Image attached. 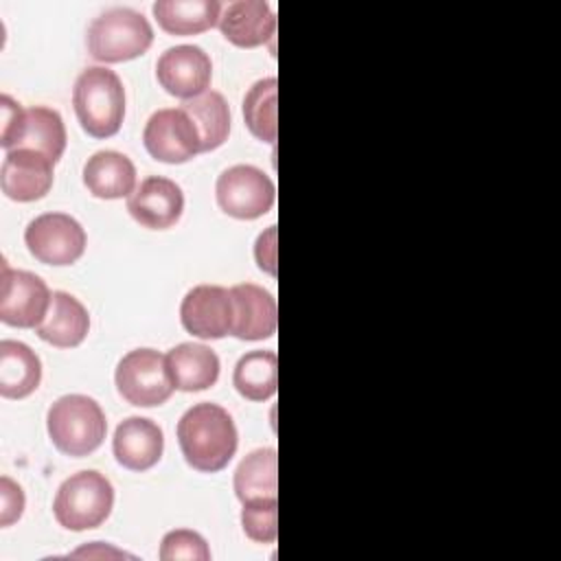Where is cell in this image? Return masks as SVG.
Wrapping results in <instances>:
<instances>
[{
	"label": "cell",
	"mask_w": 561,
	"mask_h": 561,
	"mask_svg": "<svg viewBox=\"0 0 561 561\" xmlns=\"http://www.w3.org/2000/svg\"><path fill=\"white\" fill-rule=\"evenodd\" d=\"M276 77H267L256 81L243 96V121L250 134L263 142H274L278 134L276 125Z\"/></svg>",
	"instance_id": "27"
},
{
	"label": "cell",
	"mask_w": 561,
	"mask_h": 561,
	"mask_svg": "<svg viewBox=\"0 0 561 561\" xmlns=\"http://www.w3.org/2000/svg\"><path fill=\"white\" fill-rule=\"evenodd\" d=\"M221 4L217 0H158L151 11L158 26L169 35H197L219 24Z\"/></svg>",
	"instance_id": "22"
},
{
	"label": "cell",
	"mask_w": 561,
	"mask_h": 561,
	"mask_svg": "<svg viewBox=\"0 0 561 561\" xmlns=\"http://www.w3.org/2000/svg\"><path fill=\"white\" fill-rule=\"evenodd\" d=\"M234 390L250 401H265L278 388V357L274 351H250L239 357L232 373Z\"/></svg>",
	"instance_id": "26"
},
{
	"label": "cell",
	"mask_w": 561,
	"mask_h": 561,
	"mask_svg": "<svg viewBox=\"0 0 561 561\" xmlns=\"http://www.w3.org/2000/svg\"><path fill=\"white\" fill-rule=\"evenodd\" d=\"M112 506V482L103 473L85 469L61 482L53 502V513L59 526L79 533L99 528L110 517Z\"/></svg>",
	"instance_id": "4"
},
{
	"label": "cell",
	"mask_w": 561,
	"mask_h": 561,
	"mask_svg": "<svg viewBox=\"0 0 561 561\" xmlns=\"http://www.w3.org/2000/svg\"><path fill=\"white\" fill-rule=\"evenodd\" d=\"M254 259L263 272L276 276V226H270L259 234L254 243Z\"/></svg>",
	"instance_id": "32"
},
{
	"label": "cell",
	"mask_w": 561,
	"mask_h": 561,
	"mask_svg": "<svg viewBox=\"0 0 561 561\" xmlns=\"http://www.w3.org/2000/svg\"><path fill=\"white\" fill-rule=\"evenodd\" d=\"M142 142L147 153L167 164H182L202 153L195 123L182 107H164L149 116Z\"/></svg>",
	"instance_id": "10"
},
{
	"label": "cell",
	"mask_w": 561,
	"mask_h": 561,
	"mask_svg": "<svg viewBox=\"0 0 561 561\" xmlns=\"http://www.w3.org/2000/svg\"><path fill=\"white\" fill-rule=\"evenodd\" d=\"M188 118L195 123L202 151L219 149L230 134V107L221 92L206 90L204 94L182 101L180 105Z\"/></svg>",
	"instance_id": "25"
},
{
	"label": "cell",
	"mask_w": 561,
	"mask_h": 561,
	"mask_svg": "<svg viewBox=\"0 0 561 561\" xmlns=\"http://www.w3.org/2000/svg\"><path fill=\"white\" fill-rule=\"evenodd\" d=\"M184 210L182 188L162 175L145 178L127 197V213L149 230L173 228Z\"/></svg>",
	"instance_id": "13"
},
{
	"label": "cell",
	"mask_w": 561,
	"mask_h": 561,
	"mask_svg": "<svg viewBox=\"0 0 561 561\" xmlns=\"http://www.w3.org/2000/svg\"><path fill=\"white\" fill-rule=\"evenodd\" d=\"M215 197L226 215L252 221L272 210L276 188L270 175L261 169L252 164H234L217 178Z\"/></svg>",
	"instance_id": "7"
},
{
	"label": "cell",
	"mask_w": 561,
	"mask_h": 561,
	"mask_svg": "<svg viewBox=\"0 0 561 561\" xmlns=\"http://www.w3.org/2000/svg\"><path fill=\"white\" fill-rule=\"evenodd\" d=\"M167 366L175 390L199 392L217 383L219 357L206 344L182 342L167 353Z\"/></svg>",
	"instance_id": "20"
},
{
	"label": "cell",
	"mask_w": 561,
	"mask_h": 561,
	"mask_svg": "<svg viewBox=\"0 0 561 561\" xmlns=\"http://www.w3.org/2000/svg\"><path fill=\"white\" fill-rule=\"evenodd\" d=\"M90 331L88 309L68 291H53L50 307L35 329L39 340L57 346V348H75L79 346Z\"/></svg>",
	"instance_id": "18"
},
{
	"label": "cell",
	"mask_w": 561,
	"mask_h": 561,
	"mask_svg": "<svg viewBox=\"0 0 561 561\" xmlns=\"http://www.w3.org/2000/svg\"><path fill=\"white\" fill-rule=\"evenodd\" d=\"M48 285L33 272L11 270L2 261L0 278V320L18 329H37L50 307Z\"/></svg>",
	"instance_id": "9"
},
{
	"label": "cell",
	"mask_w": 561,
	"mask_h": 561,
	"mask_svg": "<svg viewBox=\"0 0 561 561\" xmlns=\"http://www.w3.org/2000/svg\"><path fill=\"white\" fill-rule=\"evenodd\" d=\"M182 327L202 340H221L232 333L234 302L221 285H197L186 291L180 305Z\"/></svg>",
	"instance_id": "11"
},
{
	"label": "cell",
	"mask_w": 561,
	"mask_h": 561,
	"mask_svg": "<svg viewBox=\"0 0 561 561\" xmlns=\"http://www.w3.org/2000/svg\"><path fill=\"white\" fill-rule=\"evenodd\" d=\"M241 528L259 543H272L278 535V500H256L241 504Z\"/></svg>",
	"instance_id": "28"
},
{
	"label": "cell",
	"mask_w": 561,
	"mask_h": 561,
	"mask_svg": "<svg viewBox=\"0 0 561 561\" xmlns=\"http://www.w3.org/2000/svg\"><path fill=\"white\" fill-rule=\"evenodd\" d=\"M219 31L239 48H256L274 37L276 15L265 0H237L221 9Z\"/></svg>",
	"instance_id": "17"
},
{
	"label": "cell",
	"mask_w": 561,
	"mask_h": 561,
	"mask_svg": "<svg viewBox=\"0 0 561 561\" xmlns=\"http://www.w3.org/2000/svg\"><path fill=\"white\" fill-rule=\"evenodd\" d=\"M72 107L88 136L110 138L118 134L125 118V88L121 77L103 66L85 68L75 81Z\"/></svg>",
	"instance_id": "2"
},
{
	"label": "cell",
	"mask_w": 561,
	"mask_h": 561,
	"mask_svg": "<svg viewBox=\"0 0 561 561\" xmlns=\"http://www.w3.org/2000/svg\"><path fill=\"white\" fill-rule=\"evenodd\" d=\"M0 112H2V129H0V145L2 149L11 151L15 147V140L20 136L22 123H24V107L13 101L9 94L0 96Z\"/></svg>",
	"instance_id": "31"
},
{
	"label": "cell",
	"mask_w": 561,
	"mask_h": 561,
	"mask_svg": "<svg viewBox=\"0 0 561 561\" xmlns=\"http://www.w3.org/2000/svg\"><path fill=\"white\" fill-rule=\"evenodd\" d=\"M112 451L121 467L129 471H147L162 458L164 434L158 423L145 416H129L118 423Z\"/></svg>",
	"instance_id": "15"
},
{
	"label": "cell",
	"mask_w": 561,
	"mask_h": 561,
	"mask_svg": "<svg viewBox=\"0 0 561 561\" xmlns=\"http://www.w3.org/2000/svg\"><path fill=\"white\" fill-rule=\"evenodd\" d=\"M13 149H33L57 164L66 149V125L61 114L44 105L28 107Z\"/></svg>",
	"instance_id": "23"
},
{
	"label": "cell",
	"mask_w": 561,
	"mask_h": 561,
	"mask_svg": "<svg viewBox=\"0 0 561 561\" xmlns=\"http://www.w3.org/2000/svg\"><path fill=\"white\" fill-rule=\"evenodd\" d=\"M24 491L22 486L11 480L9 476L0 478V526L7 528L15 524L24 513Z\"/></svg>",
	"instance_id": "30"
},
{
	"label": "cell",
	"mask_w": 561,
	"mask_h": 561,
	"mask_svg": "<svg viewBox=\"0 0 561 561\" xmlns=\"http://www.w3.org/2000/svg\"><path fill=\"white\" fill-rule=\"evenodd\" d=\"M175 434L186 465L202 473H217L226 469L239 445L232 416L228 410L210 401L188 408L180 416Z\"/></svg>",
	"instance_id": "1"
},
{
	"label": "cell",
	"mask_w": 561,
	"mask_h": 561,
	"mask_svg": "<svg viewBox=\"0 0 561 561\" xmlns=\"http://www.w3.org/2000/svg\"><path fill=\"white\" fill-rule=\"evenodd\" d=\"M153 31L149 20L127 7L110 9L92 20L88 28V50L103 64L136 59L149 50Z\"/></svg>",
	"instance_id": "5"
},
{
	"label": "cell",
	"mask_w": 561,
	"mask_h": 561,
	"mask_svg": "<svg viewBox=\"0 0 561 561\" xmlns=\"http://www.w3.org/2000/svg\"><path fill=\"white\" fill-rule=\"evenodd\" d=\"M234 495L241 504L276 497L278 491V456L274 447L250 451L234 469Z\"/></svg>",
	"instance_id": "24"
},
{
	"label": "cell",
	"mask_w": 561,
	"mask_h": 561,
	"mask_svg": "<svg viewBox=\"0 0 561 561\" xmlns=\"http://www.w3.org/2000/svg\"><path fill=\"white\" fill-rule=\"evenodd\" d=\"M83 226L66 213H44L35 217L24 232V243L39 263L72 265L85 252Z\"/></svg>",
	"instance_id": "8"
},
{
	"label": "cell",
	"mask_w": 561,
	"mask_h": 561,
	"mask_svg": "<svg viewBox=\"0 0 561 561\" xmlns=\"http://www.w3.org/2000/svg\"><path fill=\"white\" fill-rule=\"evenodd\" d=\"M230 294L234 302V320L230 335L256 342L272 337L276 333L278 307L267 289L254 283H239L230 287Z\"/></svg>",
	"instance_id": "16"
},
{
	"label": "cell",
	"mask_w": 561,
	"mask_h": 561,
	"mask_svg": "<svg viewBox=\"0 0 561 561\" xmlns=\"http://www.w3.org/2000/svg\"><path fill=\"white\" fill-rule=\"evenodd\" d=\"M46 430L61 454L83 458L101 447L107 421L92 397L64 394L48 408Z\"/></svg>",
	"instance_id": "3"
},
{
	"label": "cell",
	"mask_w": 561,
	"mask_h": 561,
	"mask_svg": "<svg viewBox=\"0 0 561 561\" xmlns=\"http://www.w3.org/2000/svg\"><path fill=\"white\" fill-rule=\"evenodd\" d=\"M53 162L33 149L7 151L0 167L2 193L13 202L42 199L53 186Z\"/></svg>",
	"instance_id": "14"
},
{
	"label": "cell",
	"mask_w": 561,
	"mask_h": 561,
	"mask_svg": "<svg viewBox=\"0 0 561 561\" xmlns=\"http://www.w3.org/2000/svg\"><path fill=\"white\" fill-rule=\"evenodd\" d=\"M158 557L162 561H208L210 548L199 533L175 528L162 537Z\"/></svg>",
	"instance_id": "29"
},
{
	"label": "cell",
	"mask_w": 561,
	"mask_h": 561,
	"mask_svg": "<svg viewBox=\"0 0 561 561\" xmlns=\"http://www.w3.org/2000/svg\"><path fill=\"white\" fill-rule=\"evenodd\" d=\"M83 184L99 199L129 197L136 188V167L118 151H96L83 164Z\"/></svg>",
	"instance_id": "19"
},
{
	"label": "cell",
	"mask_w": 561,
	"mask_h": 561,
	"mask_svg": "<svg viewBox=\"0 0 561 561\" xmlns=\"http://www.w3.org/2000/svg\"><path fill=\"white\" fill-rule=\"evenodd\" d=\"M42 381V362L37 353L18 340L0 342V394L4 399H24Z\"/></svg>",
	"instance_id": "21"
},
{
	"label": "cell",
	"mask_w": 561,
	"mask_h": 561,
	"mask_svg": "<svg viewBox=\"0 0 561 561\" xmlns=\"http://www.w3.org/2000/svg\"><path fill=\"white\" fill-rule=\"evenodd\" d=\"M114 381L118 394L138 408L162 405L175 390L167 355L153 348H136L123 355L116 366Z\"/></svg>",
	"instance_id": "6"
},
{
	"label": "cell",
	"mask_w": 561,
	"mask_h": 561,
	"mask_svg": "<svg viewBox=\"0 0 561 561\" xmlns=\"http://www.w3.org/2000/svg\"><path fill=\"white\" fill-rule=\"evenodd\" d=\"M156 77L164 92L188 101L208 90L213 79V64L199 46H171L158 57Z\"/></svg>",
	"instance_id": "12"
},
{
	"label": "cell",
	"mask_w": 561,
	"mask_h": 561,
	"mask_svg": "<svg viewBox=\"0 0 561 561\" xmlns=\"http://www.w3.org/2000/svg\"><path fill=\"white\" fill-rule=\"evenodd\" d=\"M83 554H88V557H92V554H96V557H131V554H127V552H121V550H116V548H103V543H99V541H94V546H88V548H81V550H77L72 557H83Z\"/></svg>",
	"instance_id": "33"
}]
</instances>
